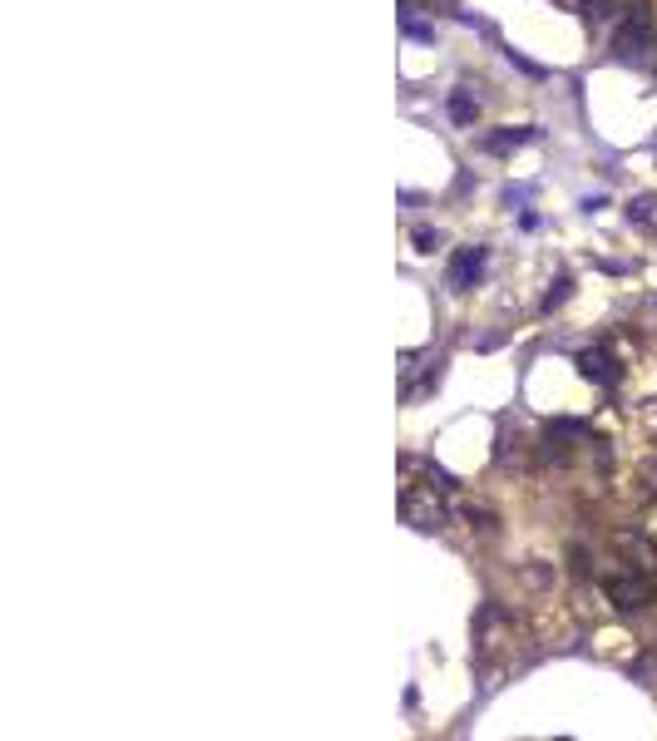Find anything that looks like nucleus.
<instances>
[{
	"label": "nucleus",
	"instance_id": "obj_5",
	"mask_svg": "<svg viewBox=\"0 0 657 741\" xmlns=\"http://www.w3.org/2000/svg\"><path fill=\"white\" fill-rule=\"evenodd\" d=\"M578 376H583V381H593V386H618V381H623V371H618V361L608 356L603 346H593V351H578Z\"/></svg>",
	"mask_w": 657,
	"mask_h": 741
},
{
	"label": "nucleus",
	"instance_id": "obj_2",
	"mask_svg": "<svg viewBox=\"0 0 657 741\" xmlns=\"http://www.w3.org/2000/svg\"><path fill=\"white\" fill-rule=\"evenodd\" d=\"M603 593H608V603L613 609H623V613H638V609H648L652 603V574H642V568H613V574L603 578Z\"/></svg>",
	"mask_w": 657,
	"mask_h": 741
},
{
	"label": "nucleus",
	"instance_id": "obj_4",
	"mask_svg": "<svg viewBox=\"0 0 657 741\" xmlns=\"http://www.w3.org/2000/svg\"><path fill=\"white\" fill-rule=\"evenodd\" d=\"M648 45H652V16L638 5V10H632V16L623 20V26H618L613 50L623 55V59H642V55H648Z\"/></svg>",
	"mask_w": 657,
	"mask_h": 741
},
{
	"label": "nucleus",
	"instance_id": "obj_14",
	"mask_svg": "<svg viewBox=\"0 0 657 741\" xmlns=\"http://www.w3.org/2000/svg\"><path fill=\"white\" fill-rule=\"evenodd\" d=\"M400 26H406V35H416V40H430V35H435L430 26H420V20H410V16L400 20Z\"/></svg>",
	"mask_w": 657,
	"mask_h": 741
},
{
	"label": "nucleus",
	"instance_id": "obj_9",
	"mask_svg": "<svg viewBox=\"0 0 657 741\" xmlns=\"http://www.w3.org/2000/svg\"><path fill=\"white\" fill-rule=\"evenodd\" d=\"M465 519H470V529H480V534L494 529V514H490L484 504H465Z\"/></svg>",
	"mask_w": 657,
	"mask_h": 741
},
{
	"label": "nucleus",
	"instance_id": "obj_8",
	"mask_svg": "<svg viewBox=\"0 0 657 741\" xmlns=\"http://www.w3.org/2000/svg\"><path fill=\"white\" fill-rule=\"evenodd\" d=\"M525 139H534V129H504V133H494V139H484V149H519Z\"/></svg>",
	"mask_w": 657,
	"mask_h": 741
},
{
	"label": "nucleus",
	"instance_id": "obj_15",
	"mask_svg": "<svg viewBox=\"0 0 657 741\" xmlns=\"http://www.w3.org/2000/svg\"><path fill=\"white\" fill-rule=\"evenodd\" d=\"M652 213V198H638V203H628V217H648Z\"/></svg>",
	"mask_w": 657,
	"mask_h": 741
},
{
	"label": "nucleus",
	"instance_id": "obj_10",
	"mask_svg": "<svg viewBox=\"0 0 657 741\" xmlns=\"http://www.w3.org/2000/svg\"><path fill=\"white\" fill-rule=\"evenodd\" d=\"M568 291H574V282H568V277H554V287H549V297H544V307H564V302H568Z\"/></svg>",
	"mask_w": 657,
	"mask_h": 741
},
{
	"label": "nucleus",
	"instance_id": "obj_1",
	"mask_svg": "<svg viewBox=\"0 0 657 741\" xmlns=\"http://www.w3.org/2000/svg\"><path fill=\"white\" fill-rule=\"evenodd\" d=\"M445 490H450V475L425 460H400V519L420 534H435L445 524Z\"/></svg>",
	"mask_w": 657,
	"mask_h": 741
},
{
	"label": "nucleus",
	"instance_id": "obj_13",
	"mask_svg": "<svg viewBox=\"0 0 657 741\" xmlns=\"http://www.w3.org/2000/svg\"><path fill=\"white\" fill-rule=\"evenodd\" d=\"M416 248L420 252H435V248H440V233H435V228H416Z\"/></svg>",
	"mask_w": 657,
	"mask_h": 741
},
{
	"label": "nucleus",
	"instance_id": "obj_3",
	"mask_svg": "<svg viewBox=\"0 0 657 741\" xmlns=\"http://www.w3.org/2000/svg\"><path fill=\"white\" fill-rule=\"evenodd\" d=\"M509 642V613L500 603H484L480 618H474V658H494Z\"/></svg>",
	"mask_w": 657,
	"mask_h": 741
},
{
	"label": "nucleus",
	"instance_id": "obj_12",
	"mask_svg": "<svg viewBox=\"0 0 657 741\" xmlns=\"http://www.w3.org/2000/svg\"><path fill=\"white\" fill-rule=\"evenodd\" d=\"M638 484H642V494H652V500H657V460H648V465L638 470Z\"/></svg>",
	"mask_w": 657,
	"mask_h": 741
},
{
	"label": "nucleus",
	"instance_id": "obj_7",
	"mask_svg": "<svg viewBox=\"0 0 657 741\" xmlns=\"http://www.w3.org/2000/svg\"><path fill=\"white\" fill-rule=\"evenodd\" d=\"M474 109H480V104H474V94L465 90V84H460V90L450 94V119H455L460 129H470V124H474Z\"/></svg>",
	"mask_w": 657,
	"mask_h": 741
},
{
	"label": "nucleus",
	"instance_id": "obj_11",
	"mask_svg": "<svg viewBox=\"0 0 657 741\" xmlns=\"http://www.w3.org/2000/svg\"><path fill=\"white\" fill-rule=\"evenodd\" d=\"M638 529H642V539H648V544H652V549H657V504H648V509H642V519H638Z\"/></svg>",
	"mask_w": 657,
	"mask_h": 741
},
{
	"label": "nucleus",
	"instance_id": "obj_6",
	"mask_svg": "<svg viewBox=\"0 0 657 741\" xmlns=\"http://www.w3.org/2000/svg\"><path fill=\"white\" fill-rule=\"evenodd\" d=\"M484 262H490V252H484V248H460L455 262H450V287H455V291L474 287V282H480V272H484Z\"/></svg>",
	"mask_w": 657,
	"mask_h": 741
}]
</instances>
